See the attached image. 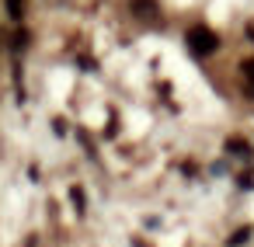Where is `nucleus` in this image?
I'll return each mask as SVG.
<instances>
[{
  "mask_svg": "<svg viewBox=\"0 0 254 247\" xmlns=\"http://www.w3.org/2000/svg\"><path fill=\"white\" fill-rule=\"evenodd\" d=\"M244 73L251 77V91H254V60H251V63H244Z\"/></svg>",
  "mask_w": 254,
  "mask_h": 247,
  "instance_id": "6",
  "label": "nucleus"
},
{
  "mask_svg": "<svg viewBox=\"0 0 254 247\" xmlns=\"http://www.w3.org/2000/svg\"><path fill=\"white\" fill-rule=\"evenodd\" d=\"M70 198H73V209L84 216V191H80V188H70Z\"/></svg>",
  "mask_w": 254,
  "mask_h": 247,
  "instance_id": "4",
  "label": "nucleus"
},
{
  "mask_svg": "<svg viewBox=\"0 0 254 247\" xmlns=\"http://www.w3.org/2000/svg\"><path fill=\"white\" fill-rule=\"evenodd\" d=\"M226 150H230V153H240V157H247V153H251V146H247L244 139H230V143H226Z\"/></svg>",
  "mask_w": 254,
  "mask_h": 247,
  "instance_id": "2",
  "label": "nucleus"
},
{
  "mask_svg": "<svg viewBox=\"0 0 254 247\" xmlns=\"http://www.w3.org/2000/svg\"><path fill=\"white\" fill-rule=\"evenodd\" d=\"M7 14H11V18L18 21V18L25 14V0H7Z\"/></svg>",
  "mask_w": 254,
  "mask_h": 247,
  "instance_id": "3",
  "label": "nucleus"
},
{
  "mask_svg": "<svg viewBox=\"0 0 254 247\" xmlns=\"http://www.w3.org/2000/svg\"><path fill=\"white\" fill-rule=\"evenodd\" d=\"M188 49H191L195 56H212V53L219 49V39H216V32L195 25V28L188 32Z\"/></svg>",
  "mask_w": 254,
  "mask_h": 247,
  "instance_id": "1",
  "label": "nucleus"
},
{
  "mask_svg": "<svg viewBox=\"0 0 254 247\" xmlns=\"http://www.w3.org/2000/svg\"><path fill=\"white\" fill-rule=\"evenodd\" d=\"M247 237H251V230H247V226H244V230H237V233L230 237V247H244V240H247Z\"/></svg>",
  "mask_w": 254,
  "mask_h": 247,
  "instance_id": "5",
  "label": "nucleus"
}]
</instances>
